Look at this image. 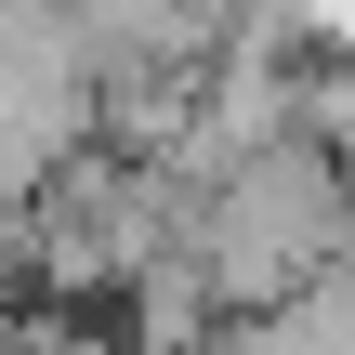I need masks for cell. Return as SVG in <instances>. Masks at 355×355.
<instances>
[{"instance_id": "cell-1", "label": "cell", "mask_w": 355, "mask_h": 355, "mask_svg": "<svg viewBox=\"0 0 355 355\" xmlns=\"http://www.w3.org/2000/svg\"><path fill=\"white\" fill-rule=\"evenodd\" d=\"M343 211H355L343 158H316V145L290 132V145H263V158H237V171L198 184L184 250H198V277L224 290V316H250V303H290L303 277L343 263Z\"/></svg>"}, {"instance_id": "cell-2", "label": "cell", "mask_w": 355, "mask_h": 355, "mask_svg": "<svg viewBox=\"0 0 355 355\" xmlns=\"http://www.w3.org/2000/svg\"><path fill=\"white\" fill-rule=\"evenodd\" d=\"M198 355H355V277H303L290 303H250V316H224Z\"/></svg>"}, {"instance_id": "cell-3", "label": "cell", "mask_w": 355, "mask_h": 355, "mask_svg": "<svg viewBox=\"0 0 355 355\" xmlns=\"http://www.w3.org/2000/svg\"><path fill=\"white\" fill-rule=\"evenodd\" d=\"M303 145L343 158V184H355V53H316L303 66Z\"/></svg>"}]
</instances>
